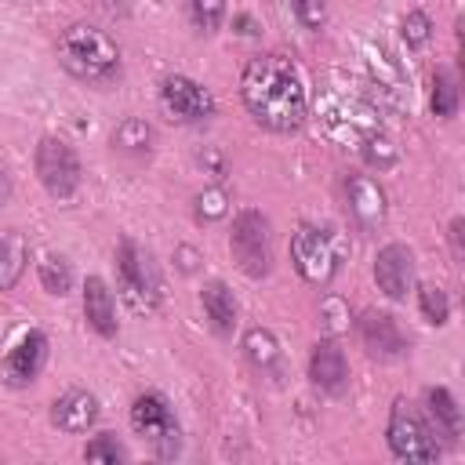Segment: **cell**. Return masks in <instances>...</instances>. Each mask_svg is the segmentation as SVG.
<instances>
[{"mask_svg": "<svg viewBox=\"0 0 465 465\" xmlns=\"http://www.w3.org/2000/svg\"><path fill=\"white\" fill-rule=\"evenodd\" d=\"M240 98L247 113L269 131L287 134L305 124V80L298 65L280 51L247 62L240 76Z\"/></svg>", "mask_w": 465, "mask_h": 465, "instance_id": "1", "label": "cell"}, {"mask_svg": "<svg viewBox=\"0 0 465 465\" xmlns=\"http://www.w3.org/2000/svg\"><path fill=\"white\" fill-rule=\"evenodd\" d=\"M54 51H58L62 69L84 84H109L120 76V47L113 44L109 33H102L94 25L80 22V25L62 29Z\"/></svg>", "mask_w": 465, "mask_h": 465, "instance_id": "2", "label": "cell"}, {"mask_svg": "<svg viewBox=\"0 0 465 465\" xmlns=\"http://www.w3.org/2000/svg\"><path fill=\"white\" fill-rule=\"evenodd\" d=\"M345 240L327 225H298L291 236V262L305 283H331L345 258Z\"/></svg>", "mask_w": 465, "mask_h": 465, "instance_id": "3", "label": "cell"}, {"mask_svg": "<svg viewBox=\"0 0 465 465\" xmlns=\"http://www.w3.org/2000/svg\"><path fill=\"white\" fill-rule=\"evenodd\" d=\"M116 280H120V294L124 302L134 309V312H153L160 305V272H156V262L153 254L134 243V240H124L120 251H116Z\"/></svg>", "mask_w": 465, "mask_h": 465, "instance_id": "4", "label": "cell"}, {"mask_svg": "<svg viewBox=\"0 0 465 465\" xmlns=\"http://www.w3.org/2000/svg\"><path fill=\"white\" fill-rule=\"evenodd\" d=\"M131 429L149 443V450L156 458H163V461L178 458V450H182V429H178V418H174L171 403L160 392H142L131 403Z\"/></svg>", "mask_w": 465, "mask_h": 465, "instance_id": "5", "label": "cell"}, {"mask_svg": "<svg viewBox=\"0 0 465 465\" xmlns=\"http://www.w3.org/2000/svg\"><path fill=\"white\" fill-rule=\"evenodd\" d=\"M385 440H389V450H392L400 461L425 465V461H436V458H440V443H436L432 429L425 425V418H421L407 400H396V403H392Z\"/></svg>", "mask_w": 465, "mask_h": 465, "instance_id": "6", "label": "cell"}, {"mask_svg": "<svg viewBox=\"0 0 465 465\" xmlns=\"http://www.w3.org/2000/svg\"><path fill=\"white\" fill-rule=\"evenodd\" d=\"M229 247H232V258L236 265L251 276V280H262L272 265V232H269V218L262 211H240L232 218V236H229Z\"/></svg>", "mask_w": 465, "mask_h": 465, "instance_id": "7", "label": "cell"}, {"mask_svg": "<svg viewBox=\"0 0 465 465\" xmlns=\"http://www.w3.org/2000/svg\"><path fill=\"white\" fill-rule=\"evenodd\" d=\"M33 163H36V178H40V185H44L54 200H69V196H76L84 171H80V156L73 153L69 142H62V138H40Z\"/></svg>", "mask_w": 465, "mask_h": 465, "instance_id": "8", "label": "cell"}, {"mask_svg": "<svg viewBox=\"0 0 465 465\" xmlns=\"http://www.w3.org/2000/svg\"><path fill=\"white\" fill-rule=\"evenodd\" d=\"M160 102H163V109H167L174 120H182V124H203V120L214 116V98H211V91H207L203 84H196L193 76H182V73H174V76H167V80L160 84Z\"/></svg>", "mask_w": 465, "mask_h": 465, "instance_id": "9", "label": "cell"}, {"mask_svg": "<svg viewBox=\"0 0 465 465\" xmlns=\"http://www.w3.org/2000/svg\"><path fill=\"white\" fill-rule=\"evenodd\" d=\"M44 363H47V334L25 331V334L7 349V356H4V363H0V378H4L7 385L22 389V385H33V381L40 378Z\"/></svg>", "mask_w": 465, "mask_h": 465, "instance_id": "10", "label": "cell"}, {"mask_svg": "<svg viewBox=\"0 0 465 465\" xmlns=\"http://www.w3.org/2000/svg\"><path fill=\"white\" fill-rule=\"evenodd\" d=\"M356 331H360V341H363L367 356H374V360H396V356L407 352V334L400 331L396 316H389L381 309H367L356 320Z\"/></svg>", "mask_w": 465, "mask_h": 465, "instance_id": "11", "label": "cell"}, {"mask_svg": "<svg viewBox=\"0 0 465 465\" xmlns=\"http://www.w3.org/2000/svg\"><path fill=\"white\" fill-rule=\"evenodd\" d=\"M374 283L385 298L403 302L414 287V254L403 243H389L374 258Z\"/></svg>", "mask_w": 465, "mask_h": 465, "instance_id": "12", "label": "cell"}, {"mask_svg": "<svg viewBox=\"0 0 465 465\" xmlns=\"http://www.w3.org/2000/svg\"><path fill=\"white\" fill-rule=\"evenodd\" d=\"M341 189H345V207H349V214L363 225V229H374V225H381L385 222V193H381V185L371 178V174H345V182H341Z\"/></svg>", "mask_w": 465, "mask_h": 465, "instance_id": "13", "label": "cell"}, {"mask_svg": "<svg viewBox=\"0 0 465 465\" xmlns=\"http://www.w3.org/2000/svg\"><path fill=\"white\" fill-rule=\"evenodd\" d=\"M309 381L327 396H341L349 389V363L334 338L316 341V349L309 356Z\"/></svg>", "mask_w": 465, "mask_h": 465, "instance_id": "14", "label": "cell"}, {"mask_svg": "<svg viewBox=\"0 0 465 465\" xmlns=\"http://www.w3.org/2000/svg\"><path fill=\"white\" fill-rule=\"evenodd\" d=\"M94 418H98V400L87 389H69L51 407V421L62 432H87L94 425Z\"/></svg>", "mask_w": 465, "mask_h": 465, "instance_id": "15", "label": "cell"}, {"mask_svg": "<svg viewBox=\"0 0 465 465\" xmlns=\"http://www.w3.org/2000/svg\"><path fill=\"white\" fill-rule=\"evenodd\" d=\"M84 316L102 338L116 334V302H113V291L105 287V280H98V276H87V283H84Z\"/></svg>", "mask_w": 465, "mask_h": 465, "instance_id": "16", "label": "cell"}, {"mask_svg": "<svg viewBox=\"0 0 465 465\" xmlns=\"http://www.w3.org/2000/svg\"><path fill=\"white\" fill-rule=\"evenodd\" d=\"M200 302H203V312H207L211 331L222 334V338H229L236 331V298H232V291L222 280H211V283H203Z\"/></svg>", "mask_w": 465, "mask_h": 465, "instance_id": "17", "label": "cell"}, {"mask_svg": "<svg viewBox=\"0 0 465 465\" xmlns=\"http://www.w3.org/2000/svg\"><path fill=\"white\" fill-rule=\"evenodd\" d=\"M425 403H429V418L436 425V436H443L447 443H458L461 440V411H458V400L443 385H436V389L425 392Z\"/></svg>", "mask_w": 465, "mask_h": 465, "instance_id": "18", "label": "cell"}, {"mask_svg": "<svg viewBox=\"0 0 465 465\" xmlns=\"http://www.w3.org/2000/svg\"><path fill=\"white\" fill-rule=\"evenodd\" d=\"M29 262V240L18 229H0V291H11Z\"/></svg>", "mask_w": 465, "mask_h": 465, "instance_id": "19", "label": "cell"}, {"mask_svg": "<svg viewBox=\"0 0 465 465\" xmlns=\"http://www.w3.org/2000/svg\"><path fill=\"white\" fill-rule=\"evenodd\" d=\"M243 356L258 371H276V363H280V341H276V334L265 331V327H251L243 334Z\"/></svg>", "mask_w": 465, "mask_h": 465, "instance_id": "20", "label": "cell"}, {"mask_svg": "<svg viewBox=\"0 0 465 465\" xmlns=\"http://www.w3.org/2000/svg\"><path fill=\"white\" fill-rule=\"evenodd\" d=\"M113 145H116V149H124V153L142 156V153H149V149H153V127H149L145 120H138V116H127V120L113 131Z\"/></svg>", "mask_w": 465, "mask_h": 465, "instance_id": "21", "label": "cell"}, {"mask_svg": "<svg viewBox=\"0 0 465 465\" xmlns=\"http://www.w3.org/2000/svg\"><path fill=\"white\" fill-rule=\"evenodd\" d=\"M40 283H44V291H51V294H69V287H73V269H69V262L62 258V254H44L40 258Z\"/></svg>", "mask_w": 465, "mask_h": 465, "instance_id": "22", "label": "cell"}, {"mask_svg": "<svg viewBox=\"0 0 465 465\" xmlns=\"http://www.w3.org/2000/svg\"><path fill=\"white\" fill-rule=\"evenodd\" d=\"M432 113L443 120H450L458 113V80L447 69H440L432 76Z\"/></svg>", "mask_w": 465, "mask_h": 465, "instance_id": "23", "label": "cell"}, {"mask_svg": "<svg viewBox=\"0 0 465 465\" xmlns=\"http://www.w3.org/2000/svg\"><path fill=\"white\" fill-rule=\"evenodd\" d=\"M418 305H421V316H425L429 323H436V327H443L447 316H450L447 294H443L440 287H432V283H421V287H418Z\"/></svg>", "mask_w": 465, "mask_h": 465, "instance_id": "24", "label": "cell"}, {"mask_svg": "<svg viewBox=\"0 0 465 465\" xmlns=\"http://www.w3.org/2000/svg\"><path fill=\"white\" fill-rule=\"evenodd\" d=\"M400 33H403L407 47H425L432 40V18L425 11H407L400 22Z\"/></svg>", "mask_w": 465, "mask_h": 465, "instance_id": "25", "label": "cell"}, {"mask_svg": "<svg viewBox=\"0 0 465 465\" xmlns=\"http://www.w3.org/2000/svg\"><path fill=\"white\" fill-rule=\"evenodd\" d=\"M363 160H367L371 167H392V163H396V145H392V138H385L381 131H371V134L363 138Z\"/></svg>", "mask_w": 465, "mask_h": 465, "instance_id": "26", "label": "cell"}, {"mask_svg": "<svg viewBox=\"0 0 465 465\" xmlns=\"http://www.w3.org/2000/svg\"><path fill=\"white\" fill-rule=\"evenodd\" d=\"M84 458L87 461H127V450H124V443L113 436V432H102V436H94L87 447H84Z\"/></svg>", "mask_w": 465, "mask_h": 465, "instance_id": "27", "label": "cell"}, {"mask_svg": "<svg viewBox=\"0 0 465 465\" xmlns=\"http://www.w3.org/2000/svg\"><path fill=\"white\" fill-rule=\"evenodd\" d=\"M371 69H374V84H378L381 91H389V94H400V91H403V76H400V69L389 62V54L374 51V54H371Z\"/></svg>", "mask_w": 465, "mask_h": 465, "instance_id": "28", "label": "cell"}, {"mask_svg": "<svg viewBox=\"0 0 465 465\" xmlns=\"http://www.w3.org/2000/svg\"><path fill=\"white\" fill-rule=\"evenodd\" d=\"M225 211H229V196H225V189L211 185V189H203V193L196 196V218H203V222H218V218H225Z\"/></svg>", "mask_w": 465, "mask_h": 465, "instance_id": "29", "label": "cell"}, {"mask_svg": "<svg viewBox=\"0 0 465 465\" xmlns=\"http://www.w3.org/2000/svg\"><path fill=\"white\" fill-rule=\"evenodd\" d=\"M189 11H193V22L203 33H214L225 18V0H189Z\"/></svg>", "mask_w": 465, "mask_h": 465, "instance_id": "30", "label": "cell"}, {"mask_svg": "<svg viewBox=\"0 0 465 465\" xmlns=\"http://www.w3.org/2000/svg\"><path fill=\"white\" fill-rule=\"evenodd\" d=\"M294 15L305 29H320L327 18V0H294Z\"/></svg>", "mask_w": 465, "mask_h": 465, "instance_id": "31", "label": "cell"}, {"mask_svg": "<svg viewBox=\"0 0 465 465\" xmlns=\"http://www.w3.org/2000/svg\"><path fill=\"white\" fill-rule=\"evenodd\" d=\"M320 320H323V331H327V334H338V331H341L338 320H349V309H345L338 298H327L323 309H320Z\"/></svg>", "mask_w": 465, "mask_h": 465, "instance_id": "32", "label": "cell"}, {"mask_svg": "<svg viewBox=\"0 0 465 465\" xmlns=\"http://www.w3.org/2000/svg\"><path fill=\"white\" fill-rule=\"evenodd\" d=\"M461 229H465V222H461V218H454V222H450V247H454V254H458V258L465 254V243H461Z\"/></svg>", "mask_w": 465, "mask_h": 465, "instance_id": "33", "label": "cell"}, {"mask_svg": "<svg viewBox=\"0 0 465 465\" xmlns=\"http://www.w3.org/2000/svg\"><path fill=\"white\" fill-rule=\"evenodd\" d=\"M7 200H11V182H7V174L0 171V207H4Z\"/></svg>", "mask_w": 465, "mask_h": 465, "instance_id": "34", "label": "cell"}]
</instances>
